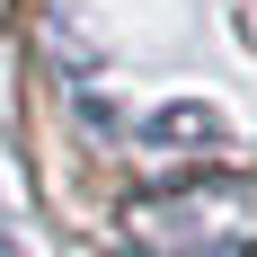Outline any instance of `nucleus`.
I'll return each mask as SVG.
<instances>
[{
	"label": "nucleus",
	"mask_w": 257,
	"mask_h": 257,
	"mask_svg": "<svg viewBox=\"0 0 257 257\" xmlns=\"http://www.w3.org/2000/svg\"><path fill=\"white\" fill-rule=\"evenodd\" d=\"M142 222H169V231H142L151 257H239V248H257V195H239L222 169L169 178V195H151Z\"/></svg>",
	"instance_id": "nucleus-1"
}]
</instances>
